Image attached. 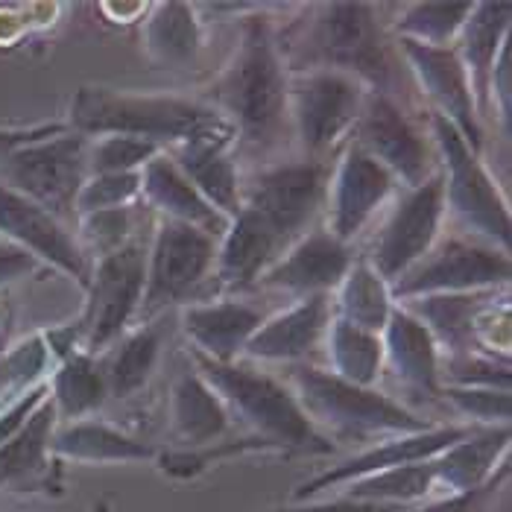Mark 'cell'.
<instances>
[{"label":"cell","mask_w":512,"mask_h":512,"mask_svg":"<svg viewBox=\"0 0 512 512\" xmlns=\"http://www.w3.org/2000/svg\"><path fill=\"white\" fill-rule=\"evenodd\" d=\"M0 322H3V311H0Z\"/></svg>","instance_id":"cell-51"},{"label":"cell","mask_w":512,"mask_h":512,"mask_svg":"<svg viewBox=\"0 0 512 512\" xmlns=\"http://www.w3.org/2000/svg\"><path fill=\"white\" fill-rule=\"evenodd\" d=\"M147 281V249L141 243H126L94 261L91 281L85 287L88 302L79 319L82 352L100 355L126 334L129 322L141 311Z\"/></svg>","instance_id":"cell-8"},{"label":"cell","mask_w":512,"mask_h":512,"mask_svg":"<svg viewBox=\"0 0 512 512\" xmlns=\"http://www.w3.org/2000/svg\"><path fill=\"white\" fill-rule=\"evenodd\" d=\"M36 267H39V261L30 252L18 249L15 243L0 240V287L9 284V281H15V278L30 276Z\"/></svg>","instance_id":"cell-46"},{"label":"cell","mask_w":512,"mask_h":512,"mask_svg":"<svg viewBox=\"0 0 512 512\" xmlns=\"http://www.w3.org/2000/svg\"><path fill=\"white\" fill-rule=\"evenodd\" d=\"M161 147L129 138V135H106L88 144V176L91 173H141Z\"/></svg>","instance_id":"cell-39"},{"label":"cell","mask_w":512,"mask_h":512,"mask_svg":"<svg viewBox=\"0 0 512 512\" xmlns=\"http://www.w3.org/2000/svg\"><path fill=\"white\" fill-rule=\"evenodd\" d=\"M395 179L375 161L366 156L357 144H349L340 156L334 173L328 176L325 191V214H328V235L340 243H352L372 217L393 197Z\"/></svg>","instance_id":"cell-15"},{"label":"cell","mask_w":512,"mask_h":512,"mask_svg":"<svg viewBox=\"0 0 512 512\" xmlns=\"http://www.w3.org/2000/svg\"><path fill=\"white\" fill-rule=\"evenodd\" d=\"M287 387L293 390L299 407L314 422L316 431L331 428L337 436H404L434 428L428 419L407 410L401 401L384 395L375 387H357L337 378L331 369L299 363L290 369Z\"/></svg>","instance_id":"cell-4"},{"label":"cell","mask_w":512,"mask_h":512,"mask_svg":"<svg viewBox=\"0 0 512 512\" xmlns=\"http://www.w3.org/2000/svg\"><path fill=\"white\" fill-rule=\"evenodd\" d=\"M492 489H498V477L492 483H486L483 489L477 492H466V495H451V498H442V501H434V504H425V507H416V510L407 512H474L489 495ZM404 512V510H401Z\"/></svg>","instance_id":"cell-48"},{"label":"cell","mask_w":512,"mask_h":512,"mask_svg":"<svg viewBox=\"0 0 512 512\" xmlns=\"http://www.w3.org/2000/svg\"><path fill=\"white\" fill-rule=\"evenodd\" d=\"M47 395H50V387H47V384H36L33 390L18 395V398L0 413V445L9 442L12 436L24 428V422L36 413V407H39Z\"/></svg>","instance_id":"cell-45"},{"label":"cell","mask_w":512,"mask_h":512,"mask_svg":"<svg viewBox=\"0 0 512 512\" xmlns=\"http://www.w3.org/2000/svg\"><path fill=\"white\" fill-rule=\"evenodd\" d=\"M369 88L340 71H302L290 79V132L308 158L334 150L363 112Z\"/></svg>","instance_id":"cell-9"},{"label":"cell","mask_w":512,"mask_h":512,"mask_svg":"<svg viewBox=\"0 0 512 512\" xmlns=\"http://www.w3.org/2000/svg\"><path fill=\"white\" fill-rule=\"evenodd\" d=\"M510 18V3H472V15L466 18L460 36L454 41V50L472 85L477 115L489 112V77L504 44L510 41Z\"/></svg>","instance_id":"cell-25"},{"label":"cell","mask_w":512,"mask_h":512,"mask_svg":"<svg viewBox=\"0 0 512 512\" xmlns=\"http://www.w3.org/2000/svg\"><path fill=\"white\" fill-rule=\"evenodd\" d=\"M158 355H161V328L158 325H141L132 334H123L100 360L109 395L129 398L138 393L156 372Z\"/></svg>","instance_id":"cell-34"},{"label":"cell","mask_w":512,"mask_h":512,"mask_svg":"<svg viewBox=\"0 0 512 512\" xmlns=\"http://www.w3.org/2000/svg\"><path fill=\"white\" fill-rule=\"evenodd\" d=\"M472 434V428L466 425H448V428H428L419 434H404L390 436L384 442H375L372 448L360 451L357 457L328 469V472L314 474L311 480L299 483L293 492V501L302 504L308 498H316L319 492H337L346 483L369 477V474L387 472L395 466H410V463H425L434 460L436 454H442L445 448H451L454 442H460L463 436Z\"/></svg>","instance_id":"cell-17"},{"label":"cell","mask_w":512,"mask_h":512,"mask_svg":"<svg viewBox=\"0 0 512 512\" xmlns=\"http://www.w3.org/2000/svg\"><path fill=\"white\" fill-rule=\"evenodd\" d=\"M287 249V243L258 217L252 208H240L226 235L217 240L214 273L223 287H249L270 270V264Z\"/></svg>","instance_id":"cell-23"},{"label":"cell","mask_w":512,"mask_h":512,"mask_svg":"<svg viewBox=\"0 0 512 512\" xmlns=\"http://www.w3.org/2000/svg\"><path fill=\"white\" fill-rule=\"evenodd\" d=\"M334 319L331 296H305L287 311L270 316L261 322V328L246 343V352L252 360H270V363H296L311 357L325 343L328 325Z\"/></svg>","instance_id":"cell-20"},{"label":"cell","mask_w":512,"mask_h":512,"mask_svg":"<svg viewBox=\"0 0 512 512\" xmlns=\"http://www.w3.org/2000/svg\"><path fill=\"white\" fill-rule=\"evenodd\" d=\"M0 232L6 235V243H15L18 249L30 252L36 261H44L79 281L82 287H88L94 261L85 255V246L68 232L62 220H56L33 199L6 188L3 182H0Z\"/></svg>","instance_id":"cell-16"},{"label":"cell","mask_w":512,"mask_h":512,"mask_svg":"<svg viewBox=\"0 0 512 512\" xmlns=\"http://www.w3.org/2000/svg\"><path fill=\"white\" fill-rule=\"evenodd\" d=\"M352 144L375 158L404 188H419L436 173L425 135L395 106L390 94H366L363 112L352 129Z\"/></svg>","instance_id":"cell-14"},{"label":"cell","mask_w":512,"mask_h":512,"mask_svg":"<svg viewBox=\"0 0 512 512\" xmlns=\"http://www.w3.org/2000/svg\"><path fill=\"white\" fill-rule=\"evenodd\" d=\"M472 3H410L395 21L398 36L428 47H454Z\"/></svg>","instance_id":"cell-37"},{"label":"cell","mask_w":512,"mask_h":512,"mask_svg":"<svg viewBox=\"0 0 512 512\" xmlns=\"http://www.w3.org/2000/svg\"><path fill=\"white\" fill-rule=\"evenodd\" d=\"M88 144L77 132H56L0 156V182L33 199L56 220L77 217V197L88 179Z\"/></svg>","instance_id":"cell-7"},{"label":"cell","mask_w":512,"mask_h":512,"mask_svg":"<svg viewBox=\"0 0 512 512\" xmlns=\"http://www.w3.org/2000/svg\"><path fill=\"white\" fill-rule=\"evenodd\" d=\"M50 454L74 463H144L158 457L150 442L123 434L97 419H79L53 431Z\"/></svg>","instance_id":"cell-28"},{"label":"cell","mask_w":512,"mask_h":512,"mask_svg":"<svg viewBox=\"0 0 512 512\" xmlns=\"http://www.w3.org/2000/svg\"><path fill=\"white\" fill-rule=\"evenodd\" d=\"M144 47L158 65H185L202 47L197 9L191 3H156L144 18Z\"/></svg>","instance_id":"cell-31"},{"label":"cell","mask_w":512,"mask_h":512,"mask_svg":"<svg viewBox=\"0 0 512 512\" xmlns=\"http://www.w3.org/2000/svg\"><path fill=\"white\" fill-rule=\"evenodd\" d=\"M211 106L237 141L270 150L290 132V77L270 18H243L240 41L211 88Z\"/></svg>","instance_id":"cell-2"},{"label":"cell","mask_w":512,"mask_h":512,"mask_svg":"<svg viewBox=\"0 0 512 512\" xmlns=\"http://www.w3.org/2000/svg\"><path fill=\"white\" fill-rule=\"evenodd\" d=\"M445 220V194L442 176L436 170L419 188H407V194L395 202L384 229L366 258L384 281H398L407 270H413L431 249Z\"/></svg>","instance_id":"cell-13"},{"label":"cell","mask_w":512,"mask_h":512,"mask_svg":"<svg viewBox=\"0 0 512 512\" xmlns=\"http://www.w3.org/2000/svg\"><path fill=\"white\" fill-rule=\"evenodd\" d=\"M445 378L448 384L442 387H486V390H504L510 393L512 372L510 360H495V355H454L445 363Z\"/></svg>","instance_id":"cell-42"},{"label":"cell","mask_w":512,"mask_h":512,"mask_svg":"<svg viewBox=\"0 0 512 512\" xmlns=\"http://www.w3.org/2000/svg\"><path fill=\"white\" fill-rule=\"evenodd\" d=\"M512 276L510 252L477 240H445L434 246L413 270L390 284L393 299H428V296H460L483 293L507 284Z\"/></svg>","instance_id":"cell-10"},{"label":"cell","mask_w":512,"mask_h":512,"mask_svg":"<svg viewBox=\"0 0 512 512\" xmlns=\"http://www.w3.org/2000/svg\"><path fill=\"white\" fill-rule=\"evenodd\" d=\"M170 422L185 448H199L223 439L232 413L199 372H185L170 390Z\"/></svg>","instance_id":"cell-27"},{"label":"cell","mask_w":512,"mask_h":512,"mask_svg":"<svg viewBox=\"0 0 512 512\" xmlns=\"http://www.w3.org/2000/svg\"><path fill=\"white\" fill-rule=\"evenodd\" d=\"M53 363V355L44 337H30L21 346L0 355V393H27L39 384V378Z\"/></svg>","instance_id":"cell-40"},{"label":"cell","mask_w":512,"mask_h":512,"mask_svg":"<svg viewBox=\"0 0 512 512\" xmlns=\"http://www.w3.org/2000/svg\"><path fill=\"white\" fill-rule=\"evenodd\" d=\"M328 176V167L316 158L284 161L243 182V205L264 217V223L290 246L322 211Z\"/></svg>","instance_id":"cell-11"},{"label":"cell","mask_w":512,"mask_h":512,"mask_svg":"<svg viewBox=\"0 0 512 512\" xmlns=\"http://www.w3.org/2000/svg\"><path fill=\"white\" fill-rule=\"evenodd\" d=\"M299 44L308 62L302 71H340L360 79L369 91L387 94L390 62L369 3L319 6Z\"/></svg>","instance_id":"cell-5"},{"label":"cell","mask_w":512,"mask_h":512,"mask_svg":"<svg viewBox=\"0 0 512 512\" xmlns=\"http://www.w3.org/2000/svg\"><path fill=\"white\" fill-rule=\"evenodd\" d=\"M82 237L88 243L85 255L91 258V252H97V258L118 252L126 243H132V205L126 208H109V211H94V214H82L77 217Z\"/></svg>","instance_id":"cell-44"},{"label":"cell","mask_w":512,"mask_h":512,"mask_svg":"<svg viewBox=\"0 0 512 512\" xmlns=\"http://www.w3.org/2000/svg\"><path fill=\"white\" fill-rule=\"evenodd\" d=\"M141 194L156 211L164 214V220L194 226L214 240L226 235V229L232 223L211 202H205V197L188 182V176L176 167V161L164 150L141 170Z\"/></svg>","instance_id":"cell-24"},{"label":"cell","mask_w":512,"mask_h":512,"mask_svg":"<svg viewBox=\"0 0 512 512\" xmlns=\"http://www.w3.org/2000/svg\"><path fill=\"white\" fill-rule=\"evenodd\" d=\"M352 261L355 258L346 243H340L325 229H311L299 240H293L255 284L299 299L331 296V290H337L346 278Z\"/></svg>","instance_id":"cell-19"},{"label":"cell","mask_w":512,"mask_h":512,"mask_svg":"<svg viewBox=\"0 0 512 512\" xmlns=\"http://www.w3.org/2000/svg\"><path fill=\"white\" fill-rule=\"evenodd\" d=\"M56 407L50 395L36 407V413L24 422V428L0 445V489L24 486L47 474L50 463V439L56 431Z\"/></svg>","instance_id":"cell-30"},{"label":"cell","mask_w":512,"mask_h":512,"mask_svg":"<svg viewBox=\"0 0 512 512\" xmlns=\"http://www.w3.org/2000/svg\"><path fill=\"white\" fill-rule=\"evenodd\" d=\"M401 50H404L410 71L419 79V88L434 103V115L448 120L474 153H480V141H483L480 115L474 109L472 85H469L466 68H463L457 50L454 47H428V44H416L407 39H401Z\"/></svg>","instance_id":"cell-18"},{"label":"cell","mask_w":512,"mask_h":512,"mask_svg":"<svg viewBox=\"0 0 512 512\" xmlns=\"http://www.w3.org/2000/svg\"><path fill=\"white\" fill-rule=\"evenodd\" d=\"M434 144L442 161V194L445 214H451L466 232L480 237L486 246L510 252V205L498 182L489 176L480 156L463 141V135L439 115L431 118Z\"/></svg>","instance_id":"cell-6"},{"label":"cell","mask_w":512,"mask_h":512,"mask_svg":"<svg viewBox=\"0 0 512 512\" xmlns=\"http://www.w3.org/2000/svg\"><path fill=\"white\" fill-rule=\"evenodd\" d=\"M393 308L395 299L390 281H384L366 258L352 261L349 273L337 287V314L334 316L355 328L381 334Z\"/></svg>","instance_id":"cell-32"},{"label":"cell","mask_w":512,"mask_h":512,"mask_svg":"<svg viewBox=\"0 0 512 512\" xmlns=\"http://www.w3.org/2000/svg\"><path fill=\"white\" fill-rule=\"evenodd\" d=\"M325 346H328V360H331V372L349 384L357 387H375L384 369V343L381 334L355 328L343 319H331L328 334H325Z\"/></svg>","instance_id":"cell-35"},{"label":"cell","mask_w":512,"mask_h":512,"mask_svg":"<svg viewBox=\"0 0 512 512\" xmlns=\"http://www.w3.org/2000/svg\"><path fill=\"white\" fill-rule=\"evenodd\" d=\"M197 372L223 398L229 413L246 422L255 436L267 439L276 451L331 454V439L316 431L314 422L299 407L293 390L267 372L246 363H214L194 355Z\"/></svg>","instance_id":"cell-3"},{"label":"cell","mask_w":512,"mask_h":512,"mask_svg":"<svg viewBox=\"0 0 512 512\" xmlns=\"http://www.w3.org/2000/svg\"><path fill=\"white\" fill-rule=\"evenodd\" d=\"M167 156L176 161V167L188 176V182L223 217L232 220L243 208V182L229 150L208 147V144H188V147H173Z\"/></svg>","instance_id":"cell-29"},{"label":"cell","mask_w":512,"mask_h":512,"mask_svg":"<svg viewBox=\"0 0 512 512\" xmlns=\"http://www.w3.org/2000/svg\"><path fill=\"white\" fill-rule=\"evenodd\" d=\"M217 240L194 226L161 220L147 252V281L138 316H156L167 305L182 302L214 270Z\"/></svg>","instance_id":"cell-12"},{"label":"cell","mask_w":512,"mask_h":512,"mask_svg":"<svg viewBox=\"0 0 512 512\" xmlns=\"http://www.w3.org/2000/svg\"><path fill=\"white\" fill-rule=\"evenodd\" d=\"M141 197V173H91L77 197V217L126 208Z\"/></svg>","instance_id":"cell-41"},{"label":"cell","mask_w":512,"mask_h":512,"mask_svg":"<svg viewBox=\"0 0 512 512\" xmlns=\"http://www.w3.org/2000/svg\"><path fill=\"white\" fill-rule=\"evenodd\" d=\"M252 451H276L267 439L261 436H243V439H232V442H211V445H199V448H182V451H161L156 457L158 469L167 477L176 480H191L199 477L205 469L232 460L240 454H252Z\"/></svg>","instance_id":"cell-38"},{"label":"cell","mask_w":512,"mask_h":512,"mask_svg":"<svg viewBox=\"0 0 512 512\" xmlns=\"http://www.w3.org/2000/svg\"><path fill=\"white\" fill-rule=\"evenodd\" d=\"M71 132L85 138L129 135L150 144L188 147L208 144L229 150L235 129L205 100L173 94H135L103 85H85L71 100Z\"/></svg>","instance_id":"cell-1"},{"label":"cell","mask_w":512,"mask_h":512,"mask_svg":"<svg viewBox=\"0 0 512 512\" xmlns=\"http://www.w3.org/2000/svg\"><path fill=\"white\" fill-rule=\"evenodd\" d=\"M94 512H109V504H106V501H100V504L94 507Z\"/></svg>","instance_id":"cell-50"},{"label":"cell","mask_w":512,"mask_h":512,"mask_svg":"<svg viewBox=\"0 0 512 512\" xmlns=\"http://www.w3.org/2000/svg\"><path fill=\"white\" fill-rule=\"evenodd\" d=\"M47 387H50V401L56 407V416L68 422H79L91 416L109 398L100 360L82 349L65 357L62 363H56L53 381Z\"/></svg>","instance_id":"cell-33"},{"label":"cell","mask_w":512,"mask_h":512,"mask_svg":"<svg viewBox=\"0 0 512 512\" xmlns=\"http://www.w3.org/2000/svg\"><path fill=\"white\" fill-rule=\"evenodd\" d=\"M56 132H65V126L53 123V126H33V129H0V156H6L9 150L15 147H24L30 141H39V138H50Z\"/></svg>","instance_id":"cell-49"},{"label":"cell","mask_w":512,"mask_h":512,"mask_svg":"<svg viewBox=\"0 0 512 512\" xmlns=\"http://www.w3.org/2000/svg\"><path fill=\"white\" fill-rule=\"evenodd\" d=\"M278 512H401V507L390 504H372V501H355V498H331V501H316V504H299Z\"/></svg>","instance_id":"cell-47"},{"label":"cell","mask_w":512,"mask_h":512,"mask_svg":"<svg viewBox=\"0 0 512 512\" xmlns=\"http://www.w3.org/2000/svg\"><path fill=\"white\" fill-rule=\"evenodd\" d=\"M439 395L463 416L477 419L486 428L510 425L512 398L504 390H486V387H439Z\"/></svg>","instance_id":"cell-43"},{"label":"cell","mask_w":512,"mask_h":512,"mask_svg":"<svg viewBox=\"0 0 512 512\" xmlns=\"http://www.w3.org/2000/svg\"><path fill=\"white\" fill-rule=\"evenodd\" d=\"M436 489L434 460L425 463H410V466H395L387 472L369 474L346 483L343 489H337L343 498H355V501H372V504H390L401 507L404 504H419L425 501Z\"/></svg>","instance_id":"cell-36"},{"label":"cell","mask_w":512,"mask_h":512,"mask_svg":"<svg viewBox=\"0 0 512 512\" xmlns=\"http://www.w3.org/2000/svg\"><path fill=\"white\" fill-rule=\"evenodd\" d=\"M267 316L255 305L240 299L199 302L182 311V328L188 340L197 346L194 355L208 357L214 363H237L246 352V343L261 328Z\"/></svg>","instance_id":"cell-21"},{"label":"cell","mask_w":512,"mask_h":512,"mask_svg":"<svg viewBox=\"0 0 512 512\" xmlns=\"http://www.w3.org/2000/svg\"><path fill=\"white\" fill-rule=\"evenodd\" d=\"M510 448V425L480 428L434 457L436 486L451 495L477 492L495 480V469Z\"/></svg>","instance_id":"cell-26"},{"label":"cell","mask_w":512,"mask_h":512,"mask_svg":"<svg viewBox=\"0 0 512 512\" xmlns=\"http://www.w3.org/2000/svg\"><path fill=\"white\" fill-rule=\"evenodd\" d=\"M381 343H384V366H390L395 381L404 390L439 395L442 387L439 346L419 316L407 308H393L381 331Z\"/></svg>","instance_id":"cell-22"}]
</instances>
